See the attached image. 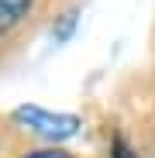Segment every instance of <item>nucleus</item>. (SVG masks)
Segmentation results:
<instances>
[{"mask_svg":"<svg viewBox=\"0 0 155 158\" xmlns=\"http://www.w3.org/2000/svg\"><path fill=\"white\" fill-rule=\"evenodd\" d=\"M11 158H83V155L69 151L66 144H31V141H24Z\"/></svg>","mask_w":155,"mask_h":158,"instance_id":"nucleus-3","label":"nucleus"},{"mask_svg":"<svg viewBox=\"0 0 155 158\" xmlns=\"http://www.w3.org/2000/svg\"><path fill=\"white\" fill-rule=\"evenodd\" d=\"M7 117L21 131V138L31 141V144H66V141L83 134V117L80 114L48 110V107H38V103L14 107Z\"/></svg>","mask_w":155,"mask_h":158,"instance_id":"nucleus-1","label":"nucleus"},{"mask_svg":"<svg viewBox=\"0 0 155 158\" xmlns=\"http://www.w3.org/2000/svg\"><path fill=\"white\" fill-rule=\"evenodd\" d=\"M45 21V0H0V69L11 65Z\"/></svg>","mask_w":155,"mask_h":158,"instance_id":"nucleus-2","label":"nucleus"},{"mask_svg":"<svg viewBox=\"0 0 155 158\" xmlns=\"http://www.w3.org/2000/svg\"><path fill=\"white\" fill-rule=\"evenodd\" d=\"M76 24H80V7L62 10L55 21H52V38H55L59 45H62V41H69V38H72V31H76Z\"/></svg>","mask_w":155,"mask_h":158,"instance_id":"nucleus-5","label":"nucleus"},{"mask_svg":"<svg viewBox=\"0 0 155 158\" xmlns=\"http://www.w3.org/2000/svg\"><path fill=\"white\" fill-rule=\"evenodd\" d=\"M21 144H24L21 131L11 124V117H7V114H0V158H11Z\"/></svg>","mask_w":155,"mask_h":158,"instance_id":"nucleus-4","label":"nucleus"},{"mask_svg":"<svg viewBox=\"0 0 155 158\" xmlns=\"http://www.w3.org/2000/svg\"><path fill=\"white\" fill-rule=\"evenodd\" d=\"M107 155H110V158H138V155H135V148L127 144L124 138H114V141H110V151H107Z\"/></svg>","mask_w":155,"mask_h":158,"instance_id":"nucleus-6","label":"nucleus"}]
</instances>
